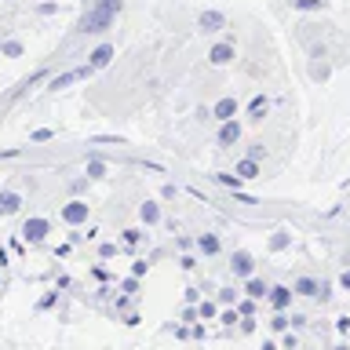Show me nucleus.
I'll list each match as a JSON object with an SVG mask.
<instances>
[{"instance_id":"1","label":"nucleus","mask_w":350,"mask_h":350,"mask_svg":"<svg viewBox=\"0 0 350 350\" xmlns=\"http://www.w3.org/2000/svg\"><path fill=\"white\" fill-rule=\"evenodd\" d=\"M59 215H62L66 226H81V223H88V215H92V204L88 201H66Z\"/></svg>"},{"instance_id":"2","label":"nucleus","mask_w":350,"mask_h":350,"mask_svg":"<svg viewBox=\"0 0 350 350\" xmlns=\"http://www.w3.org/2000/svg\"><path fill=\"white\" fill-rule=\"evenodd\" d=\"M48 234H51V223L44 215H33V219H26V226H22V241H29V245H40Z\"/></svg>"},{"instance_id":"3","label":"nucleus","mask_w":350,"mask_h":350,"mask_svg":"<svg viewBox=\"0 0 350 350\" xmlns=\"http://www.w3.org/2000/svg\"><path fill=\"white\" fill-rule=\"evenodd\" d=\"M230 270H234V278H252V273H256V256H252L248 248H237L234 256H230Z\"/></svg>"},{"instance_id":"4","label":"nucleus","mask_w":350,"mask_h":350,"mask_svg":"<svg viewBox=\"0 0 350 350\" xmlns=\"http://www.w3.org/2000/svg\"><path fill=\"white\" fill-rule=\"evenodd\" d=\"M292 295H295V288H288V284H273L267 299H270L273 310H288V306H292Z\"/></svg>"},{"instance_id":"5","label":"nucleus","mask_w":350,"mask_h":350,"mask_svg":"<svg viewBox=\"0 0 350 350\" xmlns=\"http://www.w3.org/2000/svg\"><path fill=\"white\" fill-rule=\"evenodd\" d=\"M208 62H212V66H226V62H234V44H226V40L212 44V51H208Z\"/></svg>"},{"instance_id":"6","label":"nucleus","mask_w":350,"mask_h":350,"mask_svg":"<svg viewBox=\"0 0 350 350\" xmlns=\"http://www.w3.org/2000/svg\"><path fill=\"white\" fill-rule=\"evenodd\" d=\"M212 117L219 120V124H223V120H234L237 117V98H230V95L219 98V103L212 106Z\"/></svg>"},{"instance_id":"7","label":"nucleus","mask_w":350,"mask_h":350,"mask_svg":"<svg viewBox=\"0 0 350 350\" xmlns=\"http://www.w3.org/2000/svg\"><path fill=\"white\" fill-rule=\"evenodd\" d=\"M197 26H201L204 33H215V29H223V26H226V15H223V11H201Z\"/></svg>"},{"instance_id":"8","label":"nucleus","mask_w":350,"mask_h":350,"mask_svg":"<svg viewBox=\"0 0 350 350\" xmlns=\"http://www.w3.org/2000/svg\"><path fill=\"white\" fill-rule=\"evenodd\" d=\"M241 139V120H223V128H219V146H234Z\"/></svg>"},{"instance_id":"9","label":"nucleus","mask_w":350,"mask_h":350,"mask_svg":"<svg viewBox=\"0 0 350 350\" xmlns=\"http://www.w3.org/2000/svg\"><path fill=\"white\" fill-rule=\"evenodd\" d=\"M193 245H197V252H201V256H219V252H223V241H219V234H201Z\"/></svg>"},{"instance_id":"10","label":"nucleus","mask_w":350,"mask_h":350,"mask_svg":"<svg viewBox=\"0 0 350 350\" xmlns=\"http://www.w3.org/2000/svg\"><path fill=\"white\" fill-rule=\"evenodd\" d=\"M15 212H22V193L0 190V215H15Z\"/></svg>"},{"instance_id":"11","label":"nucleus","mask_w":350,"mask_h":350,"mask_svg":"<svg viewBox=\"0 0 350 350\" xmlns=\"http://www.w3.org/2000/svg\"><path fill=\"white\" fill-rule=\"evenodd\" d=\"M139 219H142V226H157L161 223V204L157 201H142L139 204Z\"/></svg>"},{"instance_id":"12","label":"nucleus","mask_w":350,"mask_h":350,"mask_svg":"<svg viewBox=\"0 0 350 350\" xmlns=\"http://www.w3.org/2000/svg\"><path fill=\"white\" fill-rule=\"evenodd\" d=\"M245 295H252V299H267V295H270V284L252 273V278H245Z\"/></svg>"},{"instance_id":"13","label":"nucleus","mask_w":350,"mask_h":350,"mask_svg":"<svg viewBox=\"0 0 350 350\" xmlns=\"http://www.w3.org/2000/svg\"><path fill=\"white\" fill-rule=\"evenodd\" d=\"M88 59H92V62H88L92 70H103V66H109V59H113V44H98Z\"/></svg>"},{"instance_id":"14","label":"nucleus","mask_w":350,"mask_h":350,"mask_svg":"<svg viewBox=\"0 0 350 350\" xmlns=\"http://www.w3.org/2000/svg\"><path fill=\"white\" fill-rule=\"evenodd\" d=\"M234 172L241 175V179H256V175H259V161L256 157H245V161H237Z\"/></svg>"},{"instance_id":"15","label":"nucleus","mask_w":350,"mask_h":350,"mask_svg":"<svg viewBox=\"0 0 350 350\" xmlns=\"http://www.w3.org/2000/svg\"><path fill=\"white\" fill-rule=\"evenodd\" d=\"M292 288H295V295H317V292H321V284H317L314 278H299Z\"/></svg>"},{"instance_id":"16","label":"nucleus","mask_w":350,"mask_h":350,"mask_svg":"<svg viewBox=\"0 0 350 350\" xmlns=\"http://www.w3.org/2000/svg\"><path fill=\"white\" fill-rule=\"evenodd\" d=\"M197 317H201V321H212V317H219V299L212 303V299H201L197 303Z\"/></svg>"},{"instance_id":"17","label":"nucleus","mask_w":350,"mask_h":350,"mask_svg":"<svg viewBox=\"0 0 350 350\" xmlns=\"http://www.w3.org/2000/svg\"><path fill=\"white\" fill-rule=\"evenodd\" d=\"M288 245H292V234H288V230H278V234L270 237V252H284Z\"/></svg>"},{"instance_id":"18","label":"nucleus","mask_w":350,"mask_h":350,"mask_svg":"<svg viewBox=\"0 0 350 350\" xmlns=\"http://www.w3.org/2000/svg\"><path fill=\"white\" fill-rule=\"evenodd\" d=\"M22 51H26V48H22L18 40H8V44H0V55H4V59H18Z\"/></svg>"},{"instance_id":"19","label":"nucleus","mask_w":350,"mask_h":350,"mask_svg":"<svg viewBox=\"0 0 350 350\" xmlns=\"http://www.w3.org/2000/svg\"><path fill=\"white\" fill-rule=\"evenodd\" d=\"M215 299H219V306H237V299H241V295H237L234 288H219V295H215Z\"/></svg>"},{"instance_id":"20","label":"nucleus","mask_w":350,"mask_h":350,"mask_svg":"<svg viewBox=\"0 0 350 350\" xmlns=\"http://www.w3.org/2000/svg\"><path fill=\"white\" fill-rule=\"evenodd\" d=\"M88 179H103V175H106V161H88Z\"/></svg>"},{"instance_id":"21","label":"nucleus","mask_w":350,"mask_h":350,"mask_svg":"<svg viewBox=\"0 0 350 350\" xmlns=\"http://www.w3.org/2000/svg\"><path fill=\"white\" fill-rule=\"evenodd\" d=\"M252 117H262V113H267V109H270V103H267V95H256V98H252Z\"/></svg>"},{"instance_id":"22","label":"nucleus","mask_w":350,"mask_h":350,"mask_svg":"<svg viewBox=\"0 0 350 350\" xmlns=\"http://www.w3.org/2000/svg\"><path fill=\"white\" fill-rule=\"evenodd\" d=\"M292 8L295 11H321L325 0H292Z\"/></svg>"},{"instance_id":"23","label":"nucleus","mask_w":350,"mask_h":350,"mask_svg":"<svg viewBox=\"0 0 350 350\" xmlns=\"http://www.w3.org/2000/svg\"><path fill=\"white\" fill-rule=\"evenodd\" d=\"M288 325H292V317L284 314V310H278V314H273V321H270V328H273V332H284Z\"/></svg>"},{"instance_id":"24","label":"nucleus","mask_w":350,"mask_h":350,"mask_svg":"<svg viewBox=\"0 0 350 350\" xmlns=\"http://www.w3.org/2000/svg\"><path fill=\"white\" fill-rule=\"evenodd\" d=\"M219 321H223L226 328H230V325H237V321H241V310H237V306H226V310L219 314Z\"/></svg>"},{"instance_id":"25","label":"nucleus","mask_w":350,"mask_h":350,"mask_svg":"<svg viewBox=\"0 0 350 350\" xmlns=\"http://www.w3.org/2000/svg\"><path fill=\"white\" fill-rule=\"evenodd\" d=\"M256 303H259V299H252V295H248V299H237L241 317H256Z\"/></svg>"},{"instance_id":"26","label":"nucleus","mask_w":350,"mask_h":350,"mask_svg":"<svg viewBox=\"0 0 350 350\" xmlns=\"http://www.w3.org/2000/svg\"><path fill=\"white\" fill-rule=\"evenodd\" d=\"M215 179L223 183V186H234V190H237V186H241V175H237V172H234V175H230V172H219Z\"/></svg>"},{"instance_id":"27","label":"nucleus","mask_w":350,"mask_h":350,"mask_svg":"<svg viewBox=\"0 0 350 350\" xmlns=\"http://www.w3.org/2000/svg\"><path fill=\"white\" fill-rule=\"evenodd\" d=\"M142 241V230H124V245H139Z\"/></svg>"},{"instance_id":"28","label":"nucleus","mask_w":350,"mask_h":350,"mask_svg":"<svg viewBox=\"0 0 350 350\" xmlns=\"http://www.w3.org/2000/svg\"><path fill=\"white\" fill-rule=\"evenodd\" d=\"M98 256H103V259H109V256H117V245H103V248H98Z\"/></svg>"},{"instance_id":"29","label":"nucleus","mask_w":350,"mask_h":350,"mask_svg":"<svg viewBox=\"0 0 350 350\" xmlns=\"http://www.w3.org/2000/svg\"><path fill=\"white\" fill-rule=\"evenodd\" d=\"M241 332H256V317H245V321H241Z\"/></svg>"},{"instance_id":"30","label":"nucleus","mask_w":350,"mask_h":350,"mask_svg":"<svg viewBox=\"0 0 350 350\" xmlns=\"http://www.w3.org/2000/svg\"><path fill=\"white\" fill-rule=\"evenodd\" d=\"M295 347H299V339H295V336L288 332V336H284V350H295Z\"/></svg>"},{"instance_id":"31","label":"nucleus","mask_w":350,"mask_h":350,"mask_svg":"<svg viewBox=\"0 0 350 350\" xmlns=\"http://www.w3.org/2000/svg\"><path fill=\"white\" fill-rule=\"evenodd\" d=\"M179 262H183V270H193V267H197V259H193V256H183Z\"/></svg>"},{"instance_id":"32","label":"nucleus","mask_w":350,"mask_h":350,"mask_svg":"<svg viewBox=\"0 0 350 350\" xmlns=\"http://www.w3.org/2000/svg\"><path fill=\"white\" fill-rule=\"evenodd\" d=\"M339 284H343V288L350 292V270H343V278H339Z\"/></svg>"},{"instance_id":"33","label":"nucleus","mask_w":350,"mask_h":350,"mask_svg":"<svg viewBox=\"0 0 350 350\" xmlns=\"http://www.w3.org/2000/svg\"><path fill=\"white\" fill-rule=\"evenodd\" d=\"M262 350H278V343H262Z\"/></svg>"}]
</instances>
